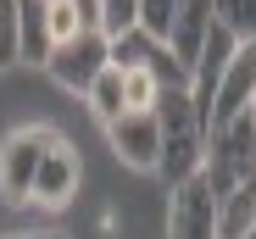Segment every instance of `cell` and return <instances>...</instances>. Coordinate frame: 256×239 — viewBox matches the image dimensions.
Listing matches in <instances>:
<instances>
[{
    "instance_id": "cell-11",
    "label": "cell",
    "mask_w": 256,
    "mask_h": 239,
    "mask_svg": "<svg viewBox=\"0 0 256 239\" xmlns=\"http://www.w3.org/2000/svg\"><path fill=\"white\" fill-rule=\"evenodd\" d=\"M117 72H122V106L128 111H156L162 89H173V84H162V72H150V67H117Z\"/></svg>"
},
{
    "instance_id": "cell-16",
    "label": "cell",
    "mask_w": 256,
    "mask_h": 239,
    "mask_svg": "<svg viewBox=\"0 0 256 239\" xmlns=\"http://www.w3.org/2000/svg\"><path fill=\"white\" fill-rule=\"evenodd\" d=\"M6 239H50V234H6Z\"/></svg>"
},
{
    "instance_id": "cell-2",
    "label": "cell",
    "mask_w": 256,
    "mask_h": 239,
    "mask_svg": "<svg viewBox=\"0 0 256 239\" xmlns=\"http://www.w3.org/2000/svg\"><path fill=\"white\" fill-rule=\"evenodd\" d=\"M156 123H162V167H156V178L167 189H178V184H190L206 167V117H200L190 84L162 89Z\"/></svg>"
},
{
    "instance_id": "cell-13",
    "label": "cell",
    "mask_w": 256,
    "mask_h": 239,
    "mask_svg": "<svg viewBox=\"0 0 256 239\" xmlns=\"http://www.w3.org/2000/svg\"><path fill=\"white\" fill-rule=\"evenodd\" d=\"M212 17H218V28H228L240 45L256 39V0H212Z\"/></svg>"
},
{
    "instance_id": "cell-12",
    "label": "cell",
    "mask_w": 256,
    "mask_h": 239,
    "mask_svg": "<svg viewBox=\"0 0 256 239\" xmlns=\"http://www.w3.org/2000/svg\"><path fill=\"white\" fill-rule=\"evenodd\" d=\"M84 100H90V111L100 117V123L122 117V111H128V106H122V72H117V67H106L95 84H90V95H84Z\"/></svg>"
},
{
    "instance_id": "cell-14",
    "label": "cell",
    "mask_w": 256,
    "mask_h": 239,
    "mask_svg": "<svg viewBox=\"0 0 256 239\" xmlns=\"http://www.w3.org/2000/svg\"><path fill=\"white\" fill-rule=\"evenodd\" d=\"M184 0H140V33H150L156 45H167V28H173Z\"/></svg>"
},
{
    "instance_id": "cell-4",
    "label": "cell",
    "mask_w": 256,
    "mask_h": 239,
    "mask_svg": "<svg viewBox=\"0 0 256 239\" xmlns=\"http://www.w3.org/2000/svg\"><path fill=\"white\" fill-rule=\"evenodd\" d=\"M106 67H112V39H106L100 28H84L78 39L56 45V50H50V61H45V72L56 78L67 95H90V84H95Z\"/></svg>"
},
{
    "instance_id": "cell-15",
    "label": "cell",
    "mask_w": 256,
    "mask_h": 239,
    "mask_svg": "<svg viewBox=\"0 0 256 239\" xmlns=\"http://www.w3.org/2000/svg\"><path fill=\"white\" fill-rule=\"evenodd\" d=\"M22 50H17V0H0V72L17 67Z\"/></svg>"
},
{
    "instance_id": "cell-7",
    "label": "cell",
    "mask_w": 256,
    "mask_h": 239,
    "mask_svg": "<svg viewBox=\"0 0 256 239\" xmlns=\"http://www.w3.org/2000/svg\"><path fill=\"white\" fill-rule=\"evenodd\" d=\"M250 106H256V39H245V45L234 50L223 84H218V100H212V111H206V134L234 123V117H245Z\"/></svg>"
},
{
    "instance_id": "cell-3",
    "label": "cell",
    "mask_w": 256,
    "mask_h": 239,
    "mask_svg": "<svg viewBox=\"0 0 256 239\" xmlns=\"http://www.w3.org/2000/svg\"><path fill=\"white\" fill-rule=\"evenodd\" d=\"M50 145H56V128H45V123H22L0 139V201L6 206L34 201V178H39V162H45Z\"/></svg>"
},
{
    "instance_id": "cell-9",
    "label": "cell",
    "mask_w": 256,
    "mask_h": 239,
    "mask_svg": "<svg viewBox=\"0 0 256 239\" xmlns=\"http://www.w3.org/2000/svg\"><path fill=\"white\" fill-rule=\"evenodd\" d=\"M212 28H218V17H212V0H184V6H178L173 28H167V56L178 61L184 78L195 72V61H200V50H206Z\"/></svg>"
},
{
    "instance_id": "cell-17",
    "label": "cell",
    "mask_w": 256,
    "mask_h": 239,
    "mask_svg": "<svg viewBox=\"0 0 256 239\" xmlns=\"http://www.w3.org/2000/svg\"><path fill=\"white\" fill-rule=\"evenodd\" d=\"M245 239H256V228H250V234H245Z\"/></svg>"
},
{
    "instance_id": "cell-5",
    "label": "cell",
    "mask_w": 256,
    "mask_h": 239,
    "mask_svg": "<svg viewBox=\"0 0 256 239\" xmlns=\"http://www.w3.org/2000/svg\"><path fill=\"white\" fill-rule=\"evenodd\" d=\"M167 239H223L218 195H212L206 173H195L178 189H167Z\"/></svg>"
},
{
    "instance_id": "cell-10",
    "label": "cell",
    "mask_w": 256,
    "mask_h": 239,
    "mask_svg": "<svg viewBox=\"0 0 256 239\" xmlns=\"http://www.w3.org/2000/svg\"><path fill=\"white\" fill-rule=\"evenodd\" d=\"M17 50L22 61H50V0H17Z\"/></svg>"
},
{
    "instance_id": "cell-6",
    "label": "cell",
    "mask_w": 256,
    "mask_h": 239,
    "mask_svg": "<svg viewBox=\"0 0 256 239\" xmlns=\"http://www.w3.org/2000/svg\"><path fill=\"white\" fill-rule=\"evenodd\" d=\"M106 145L122 167H134V173H156L162 167V123H156V111H122L106 123Z\"/></svg>"
},
{
    "instance_id": "cell-18",
    "label": "cell",
    "mask_w": 256,
    "mask_h": 239,
    "mask_svg": "<svg viewBox=\"0 0 256 239\" xmlns=\"http://www.w3.org/2000/svg\"><path fill=\"white\" fill-rule=\"evenodd\" d=\"M50 239H67V234H50Z\"/></svg>"
},
{
    "instance_id": "cell-1",
    "label": "cell",
    "mask_w": 256,
    "mask_h": 239,
    "mask_svg": "<svg viewBox=\"0 0 256 239\" xmlns=\"http://www.w3.org/2000/svg\"><path fill=\"white\" fill-rule=\"evenodd\" d=\"M206 184L218 195L223 239H245L256 228V111L206 134Z\"/></svg>"
},
{
    "instance_id": "cell-8",
    "label": "cell",
    "mask_w": 256,
    "mask_h": 239,
    "mask_svg": "<svg viewBox=\"0 0 256 239\" xmlns=\"http://www.w3.org/2000/svg\"><path fill=\"white\" fill-rule=\"evenodd\" d=\"M84 184V162H78V150L56 134V145L45 150V162H39V178H34V206H67L72 195Z\"/></svg>"
}]
</instances>
